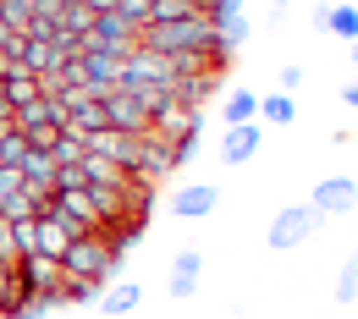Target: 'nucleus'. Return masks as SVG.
<instances>
[{
	"label": "nucleus",
	"mask_w": 358,
	"mask_h": 319,
	"mask_svg": "<svg viewBox=\"0 0 358 319\" xmlns=\"http://www.w3.org/2000/svg\"><path fill=\"white\" fill-rule=\"evenodd\" d=\"M309 209L320 215V221H325V215H353L358 209V182L353 177H325V182L314 187Z\"/></svg>",
	"instance_id": "obj_6"
},
{
	"label": "nucleus",
	"mask_w": 358,
	"mask_h": 319,
	"mask_svg": "<svg viewBox=\"0 0 358 319\" xmlns=\"http://www.w3.org/2000/svg\"><path fill=\"white\" fill-rule=\"evenodd\" d=\"M259 143H265V127H259V121H237V127H226V138H221V160L226 165H248Z\"/></svg>",
	"instance_id": "obj_12"
},
{
	"label": "nucleus",
	"mask_w": 358,
	"mask_h": 319,
	"mask_svg": "<svg viewBox=\"0 0 358 319\" xmlns=\"http://www.w3.org/2000/svg\"><path fill=\"white\" fill-rule=\"evenodd\" d=\"M298 83H303V66H298V61H292V66H281V94H292Z\"/></svg>",
	"instance_id": "obj_35"
},
{
	"label": "nucleus",
	"mask_w": 358,
	"mask_h": 319,
	"mask_svg": "<svg viewBox=\"0 0 358 319\" xmlns=\"http://www.w3.org/2000/svg\"><path fill=\"white\" fill-rule=\"evenodd\" d=\"M122 50H105V45H94L83 50V94H110V89H122Z\"/></svg>",
	"instance_id": "obj_5"
},
{
	"label": "nucleus",
	"mask_w": 358,
	"mask_h": 319,
	"mask_svg": "<svg viewBox=\"0 0 358 319\" xmlns=\"http://www.w3.org/2000/svg\"><path fill=\"white\" fill-rule=\"evenodd\" d=\"M45 215L66 231V237H94V231H99V215H94L89 193H50Z\"/></svg>",
	"instance_id": "obj_4"
},
{
	"label": "nucleus",
	"mask_w": 358,
	"mask_h": 319,
	"mask_svg": "<svg viewBox=\"0 0 358 319\" xmlns=\"http://www.w3.org/2000/svg\"><path fill=\"white\" fill-rule=\"evenodd\" d=\"M0 22H6L11 34H22V28L34 22V0H0Z\"/></svg>",
	"instance_id": "obj_26"
},
{
	"label": "nucleus",
	"mask_w": 358,
	"mask_h": 319,
	"mask_svg": "<svg viewBox=\"0 0 358 319\" xmlns=\"http://www.w3.org/2000/svg\"><path fill=\"white\" fill-rule=\"evenodd\" d=\"M11 297H17V265H6V259H0V309H6Z\"/></svg>",
	"instance_id": "obj_32"
},
{
	"label": "nucleus",
	"mask_w": 358,
	"mask_h": 319,
	"mask_svg": "<svg viewBox=\"0 0 358 319\" xmlns=\"http://www.w3.org/2000/svg\"><path fill=\"white\" fill-rule=\"evenodd\" d=\"M287 6H292V0H275V11H287Z\"/></svg>",
	"instance_id": "obj_40"
},
{
	"label": "nucleus",
	"mask_w": 358,
	"mask_h": 319,
	"mask_svg": "<svg viewBox=\"0 0 358 319\" xmlns=\"http://www.w3.org/2000/svg\"><path fill=\"white\" fill-rule=\"evenodd\" d=\"M116 11H122V17L133 22V28H143V22L155 17V0H116Z\"/></svg>",
	"instance_id": "obj_28"
},
{
	"label": "nucleus",
	"mask_w": 358,
	"mask_h": 319,
	"mask_svg": "<svg viewBox=\"0 0 358 319\" xmlns=\"http://www.w3.org/2000/svg\"><path fill=\"white\" fill-rule=\"evenodd\" d=\"M171 270H177V275H199V270H204V253H199V248H182L177 259H171Z\"/></svg>",
	"instance_id": "obj_30"
},
{
	"label": "nucleus",
	"mask_w": 358,
	"mask_h": 319,
	"mask_svg": "<svg viewBox=\"0 0 358 319\" xmlns=\"http://www.w3.org/2000/svg\"><path fill=\"white\" fill-rule=\"evenodd\" d=\"M34 143L28 133H17V127H0V165H22V154H28Z\"/></svg>",
	"instance_id": "obj_24"
},
{
	"label": "nucleus",
	"mask_w": 358,
	"mask_h": 319,
	"mask_svg": "<svg viewBox=\"0 0 358 319\" xmlns=\"http://www.w3.org/2000/svg\"><path fill=\"white\" fill-rule=\"evenodd\" d=\"M314 231H320V215H314L309 204H287L275 221H270V231H265V242L275 248V253H292V248H303Z\"/></svg>",
	"instance_id": "obj_2"
},
{
	"label": "nucleus",
	"mask_w": 358,
	"mask_h": 319,
	"mask_svg": "<svg viewBox=\"0 0 358 319\" xmlns=\"http://www.w3.org/2000/svg\"><path fill=\"white\" fill-rule=\"evenodd\" d=\"M171 83H177V72H171L166 55H155V50H143V45L127 50V61H122V89H171Z\"/></svg>",
	"instance_id": "obj_3"
},
{
	"label": "nucleus",
	"mask_w": 358,
	"mask_h": 319,
	"mask_svg": "<svg viewBox=\"0 0 358 319\" xmlns=\"http://www.w3.org/2000/svg\"><path fill=\"white\" fill-rule=\"evenodd\" d=\"M61 28H66V34L83 45V39H89V28H94V11H83L78 0H66V6H61Z\"/></svg>",
	"instance_id": "obj_23"
},
{
	"label": "nucleus",
	"mask_w": 358,
	"mask_h": 319,
	"mask_svg": "<svg viewBox=\"0 0 358 319\" xmlns=\"http://www.w3.org/2000/svg\"><path fill=\"white\" fill-rule=\"evenodd\" d=\"M17 292H61V265L45 259V253H22L17 259Z\"/></svg>",
	"instance_id": "obj_9"
},
{
	"label": "nucleus",
	"mask_w": 358,
	"mask_h": 319,
	"mask_svg": "<svg viewBox=\"0 0 358 319\" xmlns=\"http://www.w3.org/2000/svg\"><path fill=\"white\" fill-rule=\"evenodd\" d=\"M210 209H221V187L215 182H193V187H177V193H171V215H177V221H204Z\"/></svg>",
	"instance_id": "obj_10"
},
{
	"label": "nucleus",
	"mask_w": 358,
	"mask_h": 319,
	"mask_svg": "<svg viewBox=\"0 0 358 319\" xmlns=\"http://www.w3.org/2000/svg\"><path fill=\"white\" fill-rule=\"evenodd\" d=\"M0 99H6L11 116H17V110H28V105H39L45 94H39V77H28V72H17V66H0Z\"/></svg>",
	"instance_id": "obj_14"
},
{
	"label": "nucleus",
	"mask_w": 358,
	"mask_h": 319,
	"mask_svg": "<svg viewBox=\"0 0 358 319\" xmlns=\"http://www.w3.org/2000/svg\"><path fill=\"white\" fill-rule=\"evenodd\" d=\"M11 39H17V34H11V28H6V22H0V55H6V50H11Z\"/></svg>",
	"instance_id": "obj_37"
},
{
	"label": "nucleus",
	"mask_w": 358,
	"mask_h": 319,
	"mask_svg": "<svg viewBox=\"0 0 358 319\" xmlns=\"http://www.w3.org/2000/svg\"><path fill=\"white\" fill-rule=\"evenodd\" d=\"M0 66H6V61H0Z\"/></svg>",
	"instance_id": "obj_41"
},
{
	"label": "nucleus",
	"mask_w": 358,
	"mask_h": 319,
	"mask_svg": "<svg viewBox=\"0 0 358 319\" xmlns=\"http://www.w3.org/2000/svg\"><path fill=\"white\" fill-rule=\"evenodd\" d=\"M149 133H160L166 143H177V138H193V133H204V110H193V105H166L160 116H155V127Z\"/></svg>",
	"instance_id": "obj_11"
},
{
	"label": "nucleus",
	"mask_w": 358,
	"mask_h": 319,
	"mask_svg": "<svg viewBox=\"0 0 358 319\" xmlns=\"http://www.w3.org/2000/svg\"><path fill=\"white\" fill-rule=\"evenodd\" d=\"M143 221H116V226H105L99 231V237H105V248H110V259H116V265H127V253H133L138 242H143Z\"/></svg>",
	"instance_id": "obj_15"
},
{
	"label": "nucleus",
	"mask_w": 358,
	"mask_h": 319,
	"mask_svg": "<svg viewBox=\"0 0 358 319\" xmlns=\"http://www.w3.org/2000/svg\"><path fill=\"white\" fill-rule=\"evenodd\" d=\"M199 143H204V133H193V138H177V143H171V160H177V165H187V160L199 154Z\"/></svg>",
	"instance_id": "obj_31"
},
{
	"label": "nucleus",
	"mask_w": 358,
	"mask_h": 319,
	"mask_svg": "<svg viewBox=\"0 0 358 319\" xmlns=\"http://www.w3.org/2000/svg\"><path fill=\"white\" fill-rule=\"evenodd\" d=\"M221 116H226V127H237V121H259V94H254V89H231L221 99Z\"/></svg>",
	"instance_id": "obj_17"
},
{
	"label": "nucleus",
	"mask_w": 358,
	"mask_h": 319,
	"mask_svg": "<svg viewBox=\"0 0 358 319\" xmlns=\"http://www.w3.org/2000/svg\"><path fill=\"white\" fill-rule=\"evenodd\" d=\"M325 34H336V39H358V6H331V28Z\"/></svg>",
	"instance_id": "obj_25"
},
{
	"label": "nucleus",
	"mask_w": 358,
	"mask_h": 319,
	"mask_svg": "<svg viewBox=\"0 0 358 319\" xmlns=\"http://www.w3.org/2000/svg\"><path fill=\"white\" fill-rule=\"evenodd\" d=\"M342 99H348V105L358 110V83H348V89H342Z\"/></svg>",
	"instance_id": "obj_38"
},
{
	"label": "nucleus",
	"mask_w": 358,
	"mask_h": 319,
	"mask_svg": "<svg viewBox=\"0 0 358 319\" xmlns=\"http://www.w3.org/2000/svg\"><path fill=\"white\" fill-rule=\"evenodd\" d=\"M116 259H110V248H105V237L94 231V237H72V248L61 253V275H94V281H116Z\"/></svg>",
	"instance_id": "obj_1"
},
{
	"label": "nucleus",
	"mask_w": 358,
	"mask_h": 319,
	"mask_svg": "<svg viewBox=\"0 0 358 319\" xmlns=\"http://www.w3.org/2000/svg\"><path fill=\"white\" fill-rule=\"evenodd\" d=\"M83 154H89V143H83V133H78V127H61V138L50 143V160H55V165H78Z\"/></svg>",
	"instance_id": "obj_22"
},
{
	"label": "nucleus",
	"mask_w": 358,
	"mask_h": 319,
	"mask_svg": "<svg viewBox=\"0 0 358 319\" xmlns=\"http://www.w3.org/2000/svg\"><path fill=\"white\" fill-rule=\"evenodd\" d=\"M298 121V99L292 94H259V127H292Z\"/></svg>",
	"instance_id": "obj_16"
},
{
	"label": "nucleus",
	"mask_w": 358,
	"mask_h": 319,
	"mask_svg": "<svg viewBox=\"0 0 358 319\" xmlns=\"http://www.w3.org/2000/svg\"><path fill=\"white\" fill-rule=\"evenodd\" d=\"M138 297H143V292H138L133 281H116V286L99 292V309H105L110 319H122V314H133V309H138Z\"/></svg>",
	"instance_id": "obj_19"
},
{
	"label": "nucleus",
	"mask_w": 358,
	"mask_h": 319,
	"mask_svg": "<svg viewBox=\"0 0 358 319\" xmlns=\"http://www.w3.org/2000/svg\"><path fill=\"white\" fill-rule=\"evenodd\" d=\"M171 171H177V160H171V143H166V138L160 133H143V143H138V165H133V177L138 182H166V177H171Z\"/></svg>",
	"instance_id": "obj_7"
},
{
	"label": "nucleus",
	"mask_w": 358,
	"mask_h": 319,
	"mask_svg": "<svg viewBox=\"0 0 358 319\" xmlns=\"http://www.w3.org/2000/svg\"><path fill=\"white\" fill-rule=\"evenodd\" d=\"M199 292V275H171V297H193Z\"/></svg>",
	"instance_id": "obj_34"
},
{
	"label": "nucleus",
	"mask_w": 358,
	"mask_h": 319,
	"mask_svg": "<svg viewBox=\"0 0 358 319\" xmlns=\"http://www.w3.org/2000/svg\"><path fill=\"white\" fill-rule=\"evenodd\" d=\"M110 281H94V275H61V303H99Z\"/></svg>",
	"instance_id": "obj_21"
},
{
	"label": "nucleus",
	"mask_w": 358,
	"mask_h": 319,
	"mask_svg": "<svg viewBox=\"0 0 358 319\" xmlns=\"http://www.w3.org/2000/svg\"><path fill=\"white\" fill-rule=\"evenodd\" d=\"M78 171H83V182H89V187L127 182V171H122V165H110V160H99V154H83V160H78Z\"/></svg>",
	"instance_id": "obj_20"
},
{
	"label": "nucleus",
	"mask_w": 358,
	"mask_h": 319,
	"mask_svg": "<svg viewBox=\"0 0 358 319\" xmlns=\"http://www.w3.org/2000/svg\"><path fill=\"white\" fill-rule=\"evenodd\" d=\"M0 259H6V265H17V259H22V242H17V226H6V221H0Z\"/></svg>",
	"instance_id": "obj_29"
},
{
	"label": "nucleus",
	"mask_w": 358,
	"mask_h": 319,
	"mask_svg": "<svg viewBox=\"0 0 358 319\" xmlns=\"http://www.w3.org/2000/svg\"><path fill=\"white\" fill-rule=\"evenodd\" d=\"M348 61H353V66H358V39H353V55H348Z\"/></svg>",
	"instance_id": "obj_39"
},
{
	"label": "nucleus",
	"mask_w": 358,
	"mask_h": 319,
	"mask_svg": "<svg viewBox=\"0 0 358 319\" xmlns=\"http://www.w3.org/2000/svg\"><path fill=\"white\" fill-rule=\"evenodd\" d=\"M94 45L122 50V55H127V50L138 45V28L122 17V11H99V17H94V28H89V39H83V50H94Z\"/></svg>",
	"instance_id": "obj_8"
},
{
	"label": "nucleus",
	"mask_w": 358,
	"mask_h": 319,
	"mask_svg": "<svg viewBox=\"0 0 358 319\" xmlns=\"http://www.w3.org/2000/svg\"><path fill=\"white\" fill-rule=\"evenodd\" d=\"M78 6H83V11H94V17H99V11H116V0H78Z\"/></svg>",
	"instance_id": "obj_36"
},
{
	"label": "nucleus",
	"mask_w": 358,
	"mask_h": 319,
	"mask_svg": "<svg viewBox=\"0 0 358 319\" xmlns=\"http://www.w3.org/2000/svg\"><path fill=\"white\" fill-rule=\"evenodd\" d=\"M215 94H221V72H187V77L171 83V99H177V105H193V110H204Z\"/></svg>",
	"instance_id": "obj_13"
},
{
	"label": "nucleus",
	"mask_w": 358,
	"mask_h": 319,
	"mask_svg": "<svg viewBox=\"0 0 358 319\" xmlns=\"http://www.w3.org/2000/svg\"><path fill=\"white\" fill-rule=\"evenodd\" d=\"M55 138H61V127H55V121H45V127H34V133H28V143H34V149H50Z\"/></svg>",
	"instance_id": "obj_33"
},
{
	"label": "nucleus",
	"mask_w": 358,
	"mask_h": 319,
	"mask_svg": "<svg viewBox=\"0 0 358 319\" xmlns=\"http://www.w3.org/2000/svg\"><path fill=\"white\" fill-rule=\"evenodd\" d=\"M155 204H160V193H155V182H138V177H127V221H143V226H149V215H155Z\"/></svg>",
	"instance_id": "obj_18"
},
{
	"label": "nucleus",
	"mask_w": 358,
	"mask_h": 319,
	"mask_svg": "<svg viewBox=\"0 0 358 319\" xmlns=\"http://www.w3.org/2000/svg\"><path fill=\"white\" fill-rule=\"evenodd\" d=\"M358 297V253L342 259V275H336V303H353Z\"/></svg>",
	"instance_id": "obj_27"
}]
</instances>
